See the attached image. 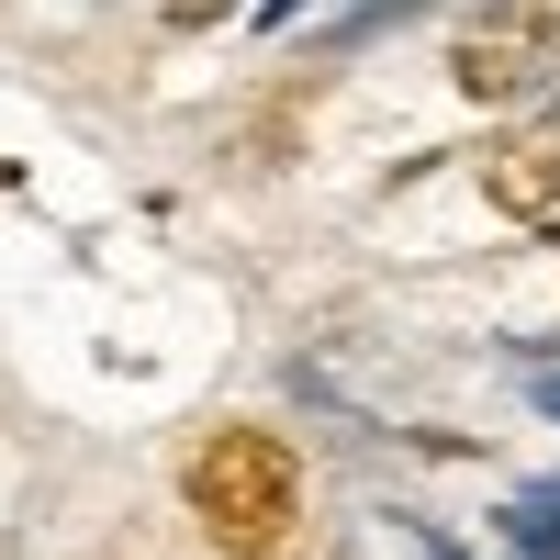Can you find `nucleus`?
Here are the masks:
<instances>
[{
	"label": "nucleus",
	"mask_w": 560,
	"mask_h": 560,
	"mask_svg": "<svg viewBox=\"0 0 560 560\" xmlns=\"http://www.w3.org/2000/svg\"><path fill=\"white\" fill-rule=\"evenodd\" d=\"M179 493L224 560H280L292 549V516H303V471L269 427H213L191 459H179Z\"/></svg>",
	"instance_id": "f257e3e1"
},
{
	"label": "nucleus",
	"mask_w": 560,
	"mask_h": 560,
	"mask_svg": "<svg viewBox=\"0 0 560 560\" xmlns=\"http://www.w3.org/2000/svg\"><path fill=\"white\" fill-rule=\"evenodd\" d=\"M560 79V0H471L448 23V90L482 113H516Z\"/></svg>",
	"instance_id": "f03ea898"
},
{
	"label": "nucleus",
	"mask_w": 560,
	"mask_h": 560,
	"mask_svg": "<svg viewBox=\"0 0 560 560\" xmlns=\"http://www.w3.org/2000/svg\"><path fill=\"white\" fill-rule=\"evenodd\" d=\"M482 202L493 213H516V224H560V102L527 113V124H504L493 147H482Z\"/></svg>",
	"instance_id": "7ed1b4c3"
},
{
	"label": "nucleus",
	"mask_w": 560,
	"mask_h": 560,
	"mask_svg": "<svg viewBox=\"0 0 560 560\" xmlns=\"http://www.w3.org/2000/svg\"><path fill=\"white\" fill-rule=\"evenodd\" d=\"M504 549H527V560H560V482H527L516 504H504Z\"/></svg>",
	"instance_id": "20e7f679"
},
{
	"label": "nucleus",
	"mask_w": 560,
	"mask_h": 560,
	"mask_svg": "<svg viewBox=\"0 0 560 560\" xmlns=\"http://www.w3.org/2000/svg\"><path fill=\"white\" fill-rule=\"evenodd\" d=\"M224 12H247V0H168V34H202V23H224Z\"/></svg>",
	"instance_id": "39448f33"
},
{
	"label": "nucleus",
	"mask_w": 560,
	"mask_h": 560,
	"mask_svg": "<svg viewBox=\"0 0 560 560\" xmlns=\"http://www.w3.org/2000/svg\"><path fill=\"white\" fill-rule=\"evenodd\" d=\"M527 393H538V415H560V370H527Z\"/></svg>",
	"instance_id": "423d86ee"
}]
</instances>
